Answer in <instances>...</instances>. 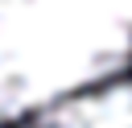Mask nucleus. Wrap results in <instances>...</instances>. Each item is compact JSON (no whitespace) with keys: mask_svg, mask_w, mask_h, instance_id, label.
Segmentation results:
<instances>
[{"mask_svg":"<svg viewBox=\"0 0 132 128\" xmlns=\"http://www.w3.org/2000/svg\"><path fill=\"white\" fill-rule=\"evenodd\" d=\"M128 66L132 0H0V128Z\"/></svg>","mask_w":132,"mask_h":128,"instance_id":"obj_1","label":"nucleus"},{"mask_svg":"<svg viewBox=\"0 0 132 128\" xmlns=\"http://www.w3.org/2000/svg\"><path fill=\"white\" fill-rule=\"evenodd\" d=\"M16 128H132V78H111L103 87L66 95Z\"/></svg>","mask_w":132,"mask_h":128,"instance_id":"obj_2","label":"nucleus"}]
</instances>
